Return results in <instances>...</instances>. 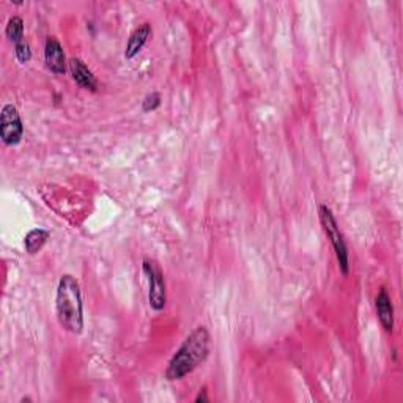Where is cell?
Masks as SVG:
<instances>
[{
  "mask_svg": "<svg viewBox=\"0 0 403 403\" xmlns=\"http://www.w3.org/2000/svg\"><path fill=\"white\" fill-rule=\"evenodd\" d=\"M210 344H212V336L207 328L197 326L169 361L166 369L167 380L177 381L192 374L208 358Z\"/></svg>",
  "mask_w": 403,
  "mask_h": 403,
  "instance_id": "1",
  "label": "cell"
},
{
  "mask_svg": "<svg viewBox=\"0 0 403 403\" xmlns=\"http://www.w3.org/2000/svg\"><path fill=\"white\" fill-rule=\"evenodd\" d=\"M68 66H70L71 76L79 87H82L84 90H90V91H96L98 90V79L95 78L89 66H87L82 60L73 57L68 61Z\"/></svg>",
  "mask_w": 403,
  "mask_h": 403,
  "instance_id": "7",
  "label": "cell"
},
{
  "mask_svg": "<svg viewBox=\"0 0 403 403\" xmlns=\"http://www.w3.org/2000/svg\"><path fill=\"white\" fill-rule=\"evenodd\" d=\"M375 309H376V317L380 320L384 331L390 332L394 330V306L390 301V296L386 288H381L378 291L375 298Z\"/></svg>",
  "mask_w": 403,
  "mask_h": 403,
  "instance_id": "8",
  "label": "cell"
},
{
  "mask_svg": "<svg viewBox=\"0 0 403 403\" xmlns=\"http://www.w3.org/2000/svg\"><path fill=\"white\" fill-rule=\"evenodd\" d=\"M15 55L20 64H27V61L32 59V49H30L27 40L17 43L15 46Z\"/></svg>",
  "mask_w": 403,
  "mask_h": 403,
  "instance_id": "12",
  "label": "cell"
},
{
  "mask_svg": "<svg viewBox=\"0 0 403 403\" xmlns=\"http://www.w3.org/2000/svg\"><path fill=\"white\" fill-rule=\"evenodd\" d=\"M5 35H7V38L13 43L16 46L17 43L24 41V21L21 16H11L8 22H7V27H5Z\"/></svg>",
  "mask_w": 403,
  "mask_h": 403,
  "instance_id": "11",
  "label": "cell"
},
{
  "mask_svg": "<svg viewBox=\"0 0 403 403\" xmlns=\"http://www.w3.org/2000/svg\"><path fill=\"white\" fill-rule=\"evenodd\" d=\"M45 61L46 66L51 70L54 74H65L66 73V57L65 51L61 47L60 41L55 38V36H47L45 43Z\"/></svg>",
  "mask_w": 403,
  "mask_h": 403,
  "instance_id": "6",
  "label": "cell"
},
{
  "mask_svg": "<svg viewBox=\"0 0 403 403\" xmlns=\"http://www.w3.org/2000/svg\"><path fill=\"white\" fill-rule=\"evenodd\" d=\"M142 270L147 274L150 291H148V301L153 311L161 312L167 305V290H166V279L159 265L154 260L145 258L142 263Z\"/></svg>",
  "mask_w": 403,
  "mask_h": 403,
  "instance_id": "4",
  "label": "cell"
},
{
  "mask_svg": "<svg viewBox=\"0 0 403 403\" xmlns=\"http://www.w3.org/2000/svg\"><path fill=\"white\" fill-rule=\"evenodd\" d=\"M55 314L60 326L71 334L84 331V302L78 279L71 274L60 277L55 293Z\"/></svg>",
  "mask_w": 403,
  "mask_h": 403,
  "instance_id": "2",
  "label": "cell"
},
{
  "mask_svg": "<svg viewBox=\"0 0 403 403\" xmlns=\"http://www.w3.org/2000/svg\"><path fill=\"white\" fill-rule=\"evenodd\" d=\"M49 237H51V233L45 230V228H34V230H30L26 235V238H24L26 251L30 256H35V254L40 252L43 249V246L47 243Z\"/></svg>",
  "mask_w": 403,
  "mask_h": 403,
  "instance_id": "10",
  "label": "cell"
},
{
  "mask_svg": "<svg viewBox=\"0 0 403 403\" xmlns=\"http://www.w3.org/2000/svg\"><path fill=\"white\" fill-rule=\"evenodd\" d=\"M159 106H161V95L158 91L148 93L144 98V101H142V110H144V112H153V110H156Z\"/></svg>",
  "mask_w": 403,
  "mask_h": 403,
  "instance_id": "13",
  "label": "cell"
},
{
  "mask_svg": "<svg viewBox=\"0 0 403 403\" xmlns=\"http://www.w3.org/2000/svg\"><path fill=\"white\" fill-rule=\"evenodd\" d=\"M24 125L15 104H5L0 110V139L5 145H17L22 139Z\"/></svg>",
  "mask_w": 403,
  "mask_h": 403,
  "instance_id": "5",
  "label": "cell"
},
{
  "mask_svg": "<svg viewBox=\"0 0 403 403\" xmlns=\"http://www.w3.org/2000/svg\"><path fill=\"white\" fill-rule=\"evenodd\" d=\"M318 216H320V222H321V226H323V230L326 233V237L331 240L334 252H336L339 268H340V271H342V274L346 276L350 271L349 247H346L344 235H342V232H340L336 218H334L332 210L328 205H320L318 207Z\"/></svg>",
  "mask_w": 403,
  "mask_h": 403,
  "instance_id": "3",
  "label": "cell"
},
{
  "mask_svg": "<svg viewBox=\"0 0 403 403\" xmlns=\"http://www.w3.org/2000/svg\"><path fill=\"white\" fill-rule=\"evenodd\" d=\"M200 402H208V397H207V390L202 389L198 395L196 397V403H200Z\"/></svg>",
  "mask_w": 403,
  "mask_h": 403,
  "instance_id": "14",
  "label": "cell"
},
{
  "mask_svg": "<svg viewBox=\"0 0 403 403\" xmlns=\"http://www.w3.org/2000/svg\"><path fill=\"white\" fill-rule=\"evenodd\" d=\"M152 36V26L148 22L140 24V26L134 30V32L129 35V40H128V45L125 49V57L128 60L134 59L135 55H138L144 46L147 45L148 38Z\"/></svg>",
  "mask_w": 403,
  "mask_h": 403,
  "instance_id": "9",
  "label": "cell"
}]
</instances>
